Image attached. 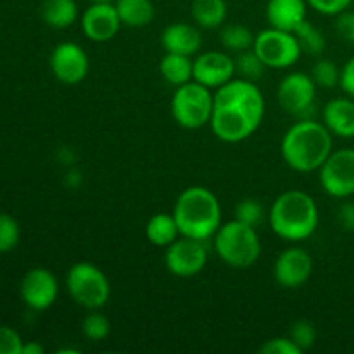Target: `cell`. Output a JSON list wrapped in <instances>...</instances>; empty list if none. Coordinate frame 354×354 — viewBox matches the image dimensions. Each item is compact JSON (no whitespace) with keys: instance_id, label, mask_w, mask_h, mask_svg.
Instances as JSON below:
<instances>
[{"instance_id":"obj_23","label":"cell","mask_w":354,"mask_h":354,"mask_svg":"<svg viewBox=\"0 0 354 354\" xmlns=\"http://www.w3.org/2000/svg\"><path fill=\"white\" fill-rule=\"evenodd\" d=\"M180 228L173 213H158L145 225V237L156 248H168L180 237Z\"/></svg>"},{"instance_id":"obj_27","label":"cell","mask_w":354,"mask_h":354,"mask_svg":"<svg viewBox=\"0 0 354 354\" xmlns=\"http://www.w3.org/2000/svg\"><path fill=\"white\" fill-rule=\"evenodd\" d=\"M265 69H268L265 66V62L259 59V55L256 54L252 48L244 52H239L237 57H235V73H237L241 78L251 80V82H258L263 76Z\"/></svg>"},{"instance_id":"obj_21","label":"cell","mask_w":354,"mask_h":354,"mask_svg":"<svg viewBox=\"0 0 354 354\" xmlns=\"http://www.w3.org/2000/svg\"><path fill=\"white\" fill-rule=\"evenodd\" d=\"M159 73L169 85H185L194 80V59L190 55L166 52L159 62Z\"/></svg>"},{"instance_id":"obj_37","label":"cell","mask_w":354,"mask_h":354,"mask_svg":"<svg viewBox=\"0 0 354 354\" xmlns=\"http://www.w3.org/2000/svg\"><path fill=\"white\" fill-rule=\"evenodd\" d=\"M337 223L342 230L354 232V203H342L337 207Z\"/></svg>"},{"instance_id":"obj_17","label":"cell","mask_w":354,"mask_h":354,"mask_svg":"<svg viewBox=\"0 0 354 354\" xmlns=\"http://www.w3.org/2000/svg\"><path fill=\"white\" fill-rule=\"evenodd\" d=\"M161 45L166 52L194 57L203 47V35L189 23H173L162 30Z\"/></svg>"},{"instance_id":"obj_30","label":"cell","mask_w":354,"mask_h":354,"mask_svg":"<svg viewBox=\"0 0 354 354\" xmlns=\"http://www.w3.org/2000/svg\"><path fill=\"white\" fill-rule=\"evenodd\" d=\"M265 218H268V213H265V207H263L261 201L254 199V197H248V199H242L241 203L235 207V220L242 221L245 225H251V227H258Z\"/></svg>"},{"instance_id":"obj_35","label":"cell","mask_w":354,"mask_h":354,"mask_svg":"<svg viewBox=\"0 0 354 354\" xmlns=\"http://www.w3.org/2000/svg\"><path fill=\"white\" fill-rule=\"evenodd\" d=\"M308 6L325 16H337L351 6L353 0H306Z\"/></svg>"},{"instance_id":"obj_5","label":"cell","mask_w":354,"mask_h":354,"mask_svg":"<svg viewBox=\"0 0 354 354\" xmlns=\"http://www.w3.org/2000/svg\"><path fill=\"white\" fill-rule=\"evenodd\" d=\"M213 248L225 265L237 270L251 268L263 251L256 228L239 220L221 223L213 237Z\"/></svg>"},{"instance_id":"obj_6","label":"cell","mask_w":354,"mask_h":354,"mask_svg":"<svg viewBox=\"0 0 354 354\" xmlns=\"http://www.w3.org/2000/svg\"><path fill=\"white\" fill-rule=\"evenodd\" d=\"M173 120L187 130H199L211 123L214 109V92L197 82H189L176 86L171 97Z\"/></svg>"},{"instance_id":"obj_22","label":"cell","mask_w":354,"mask_h":354,"mask_svg":"<svg viewBox=\"0 0 354 354\" xmlns=\"http://www.w3.org/2000/svg\"><path fill=\"white\" fill-rule=\"evenodd\" d=\"M114 7H116L121 24L128 28L147 26L156 16L152 0H116Z\"/></svg>"},{"instance_id":"obj_14","label":"cell","mask_w":354,"mask_h":354,"mask_svg":"<svg viewBox=\"0 0 354 354\" xmlns=\"http://www.w3.org/2000/svg\"><path fill=\"white\" fill-rule=\"evenodd\" d=\"M313 273V258L306 249L292 245L282 251L273 265V277L283 289H297L310 280Z\"/></svg>"},{"instance_id":"obj_32","label":"cell","mask_w":354,"mask_h":354,"mask_svg":"<svg viewBox=\"0 0 354 354\" xmlns=\"http://www.w3.org/2000/svg\"><path fill=\"white\" fill-rule=\"evenodd\" d=\"M289 337L299 346L301 351H306L317 342V328L310 320H297L290 327Z\"/></svg>"},{"instance_id":"obj_1","label":"cell","mask_w":354,"mask_h":354,"mask_svg":"<svg viewBox=\"0 0 354 354\" xmlns=\"http://www.w3.org/2000/svg\"><path fill=\"white\" fill-rule=\"evenodd\" d=\"M265 97L256 82L232 78L214 90L211 130L227 144H239L256 133L265 118Z\"/></svg>"},{"instance_id":"obj_11","label":"cell","mask_w":354,"mask_h":354,"mask_svg":"<svg viewBox=\"0 0 354 354\" xmlns=\"http://www.w3.org/2000/svg\"><path fill=\"white\" fill-rule=\"evenodd\" d=\"M277 99H279L280 107L290 116H296L299 120L310 118L315 100H317V83L306 73H289L280 82Z\"/></svg>"},{"instance_id":"obj_8","label":"cell","mask_w":354,"mask_h":354,"mask_svg":"<svg viewBox=\"0 0 354 354\" xmlns=\"http://www.w3.org/2000/svg\"><path fill=\"white\" fill-rule=\"evenodd\" d=\"M252 50L259 55L268 69H287L296 64L303 55L296 35L290 31L268 28L254 37Z\"/></svg>"},{"instance_id":"obj_18","label":"cell","mask_w":354,"mask_h":354,"mask_svg":"<svg viewBox=\"0 0 354 354\" xmlns=\"http://www.w3.org/2000/svg\"><path fill=\"white\" fill-rule=\"evenodd\" d=\"M265 12L270 28L292 33L306 19L308 2L306 0H268Z\"/></svg>"},{"instance_id":"obj_34","label":"cell","mask_w":354,"mask_h":354,"mask_svg":"<svg viewBox=\"0 0 354 354\" xmlns=\"http://www.w3.org/2000/svg\"><path fill=\"white\" fill-rule=\"evenodd\" d=\"M259 353L263 354H301L303 351L299 346L292 341L290 337H275L266 341L265 344L259 348Z\"/></svg>"},{"instance_id":"obj_7","label":"cell","mask_w":354,"mask_h":354,"mask_svg":"<svg viewBox=\"0 0 354 354\" xmlns=\"http://www.w3.org/2000/svg\"><path fill=\"white\" fill-rule=\"evenodd\" d=\"M66 287L71 299L86 311L100 310L109 303V279L99 266L92 263H75L66 273Z\"/></svg>"},{"instance_id":"obj_19","label":"cell","mask_w":354,"mask_h":354,"mask_svg":"<svg viewBox=\"0 0 354 354\" xmlns=\"http://www.w3.org/2000/svg\"><path fill=\"white\" fill-rule=\"evenodd\" d=\"M324 124L332 135L341 138L354 137V100L353 97H335L324 107Z\"/></svg>"},{"instance_id":"obj_38","label":"cell","mask_w":354,"mask_h":354,"mask_svg":"<svg viewBox=\"0 0 354 354\" xmlns=\"http://www.w3.org/2000/svg\"><path fill=\"white\" fill-rule=\"evenodd\" d=\"M339 86L354 99V57L349 59L341 68V82Z\"/></svg>"},{"instance_id":"obj_29","label":"cell","mask_w":354,"mask_h":354,"mask_svg":"<svg viewBox=\"0 0 354 354\" xmlns=\"http://www.w3.org/2000/svg\"><path fill=\"white\" fill-rule=\"evenodd\" d=\"M82 330L90 341H104L111 334V322L106 315L99 313V310H93L83 318Z\"/></svg>"},{"instance_id":"obj_9","label":"cell","mask_w":354,"mask_h":354,"mask_svg":"<svg viewBox=\"0 0 354 354\" xmlns=\"http://www.w3.org/2000/svg\"><path fill=\"white\" fill-rule=\"evenodd\" d=\"M318 173L325 194L334 199H348L354 196V149L332 151Z\"/></svg>"},{"instance_id":"obj_20","label":"cell","mask_w":354,"mask_h":354,"mask_svg":"<svg viewBox=\"0 0 354 354\" xmlns=\"http://www.w3.org/2000/svg\"><path fill=\"white\" fill-rule=\"evenodd\" d=\"M40 16L47 26L66 30L78 19V3L76 0H41Z\"/></svg>"},{"instance_id":"obj_26","label":"cell","mask_w":354,"mask_h":354,"mask_svg":"<svg viewBox=\"0 0 354 354\" xmlns=\"http://www.w3.org/2000/svg\"><path fill=\"white\" fill-rule=\"evenodd\" d=\"M292 33L296 35L297 41H299L301 48H303V54L320 55L325 50L327 41H325L324 33L317 26H313L308 19H304Z\"/></svg>"},{"instance_id":"obj_40","label":"cell","mask_w":354,"mask_h":354,"mask_svg":"<svg viewBox=\"0 0 354 354\" xmlns=\"http://www.w3.org/2000/svg\"><path fill=\"white\" fill-rule=\"evenodd\" d=\"M90 2H116V0H90Z\"/></svg>"},{"instance_id":"obj_10","label":"cell","mask_w":354,"mask_h":354,"mask_svg":"<svg viewBox=\"0 0 354 354\" xmlns=\"http://www.w3.org/2000/svg\"><path fill=\"white\" fill-rule=\"evenodd\" d=\"M165 265L171 275L180 279L199 275L207 265L206 242L180 235L173 244L166 248Z\"/></svg>"},{"instance_id":"obj_31","label":"cell","mask_w":354,"mask_h":354,"mask_svg":"<svg viewBox=\"0 0 354 354\" xmlns=\"http://www.w3.org/2000/svg\"><path fill=\"white\" fill-rule=\"evenodd\" d=\"M21 239V228L16 218L7 213H0V254L10 252Z\"/></svg>"},{"instance_id":"obj_4","label":"cell","mask_w":354,"mask_h":354,"mask_svg":"<svg viewBox=\"0 0 354 354\" xmlns=\"http://www.w3.org/2000/svg\"><path fill=\"white\" fill-rule=\"evenodd\" d=\"M180 234L197 241H209L221 227V204L214 192L194 185L183 190L173 207Z\"/></svg>"},{"instance_id":"obj_15","label":"cell","mask_w":354,"mask_h":354,"mask_svg":"<svg viewBox=\"0 0 354 354\" xmlns=\"http://www.w3.org/2000/svg\"><path fill=\"white\" fill-rule=\"evenodd\" d=\"M235 76V59L228 52L206 50L194 59V82L216 90Z\"/></svg>"},{"instance_id":"obj_12","label":"cell","mask_w":354,"mask_h":354,"mask_svg":"<svg viewBox=\"0 0 354 354\" xmlns=\"http://www.w3.org/2000/svg\"><path fill=\"white\" fill-rule=\"evenodd\" d=\"M50 71L64 85H78L88 75L90 61L82 45L75 41H62L52 50Z\"/></svg>"},{"instance_id":"obj_28","label":"cell","mask_w":354,"mask_h":354,"mask_svg":"<svg viewBox=\"0 0 354 354\" xmlns=\"http://www.w3.org/2000/svg\"><path fill=\"white\" fill-rule=\"evenodd\" d=\"M310 76L317 83V86H322V88H334L341 82V69L330 59H320L311 68Z\"/></svg>"},{"instance_id":"obj_24","label":"cell","mask_w":354,"mask_h":354,"mask_svg":"<svg viewBox=\"0 0 354 354\" xmlns=\"http://www.w3.org/2000/svg\"><path fill=\"white\" fill-rule=\"evenodd\" d=\"M194 21L204 30H216L227 19V2L225 0H194L190 7Z\"/></svg>"},{"instance_id":"obj_2","label":"cell","mask_w":354,"mask_h":354,"mask_svg":"<svg viewBox=\"0 0 354 354\" xmlns=\"http://www.w3.org/2000/svg\"><path fill=\"white\" fill-rule=\"evenodd\" d=\"M334 135L324 123L303 118L283 133L280 154L286 165L297 173H313L322 168L334 151Z\"/></svg>"},{"instance_id":"obj_13","label":"cell","mask_w":354,"mask_h":354,"mask_svg":"<svg viewBox=\"0 0 354 354\" xmlns=\"http://www.w3.org/2000/svg\"><path fill=\"white\" fill-rule=\"evenodd\" d=\"M19 294L23 303L31 311H45L55 303L59 294V283L54 273L47 268H31L24 273L19 283Z\"/></svg>"},{"instance_id":"obj_16","label":"cell","mask_w":354,"mask_h":354,"mask_svg":"<svg viewBox=\"0 0 354 354\" xmlns=\"http://www.w3.org/2000/svg\"><path fill=\"white\" fill-rule=\"evenodd\" d=\"M121 24L114 2H92L82 14V30L88 40L104 44L113 40Z\"/></svg>"},{"instance_id":"obj_33","label":"cell","mask_w":354,"mask_h":354,"mask_svg":"<svg viewBox=\"0 0 354 354\" xmlns=\"http://www.w3.org/2000/svg\"><path fill=\"white\" fill-rule=\"evenodd\" d=\"M23 337L12 327L0 325V354H23Z\"/></svg>"},{"instance_id":"obj_39","label":"cell","mask_w":354,"mask_h":354,"mask_svg":"<svg viewBox=\"0 0 354 354\" xmlns=\"http://www.w3.org/2000/svg\"><path fill=\"white\" fill-rule=\"evenodd\" d=\"M23 354H44V346L35 341H28L23 344Z\"/></svg>"},{"instance_id":"obj_25","label":"cell","mask_w":354,"mask_h":354,"mask_svg":"<svg viewBox=\"0 0 354 354\" xmlns=\"http://www.w3.org/2000/svg\"><path fill=\"white\" fill-rule=\"evenodd\" d=\"M254 37L256 35L241 23L223 24L220 28V44L223 45L225 50L235 52V54L252 48Z\"/></svg>"},{"instance_id":"obj_36","label":"cell","mask_w":354,"mask_h":354,"mask_svg":"<svg viewBox=\"0 0 354 354\" xmlns=\"http://www.w3.org/2000/svg\"><path fill=\"white\" fill-rule=\"evenodd\" d=\"M335 31L341 37V40L348 41L354 45V10H342L337 14V21H335Z\"/></svg>"},{"instance_id":"obj_3","label":"cell","mask_w":354,"mask_h":354,"mask_svg":"<svg viewBox=\"0 0 354 354\" xmlns=\"http://www.w3.org/2000/svg\"><path fill=\"white\" fill-rule=\"evenodd\" d=\"M272 230L287 242H303L317 232L320 214L317 203L303 190H287L273 201L268 211Z\"/></svg>"}]
</instances>
